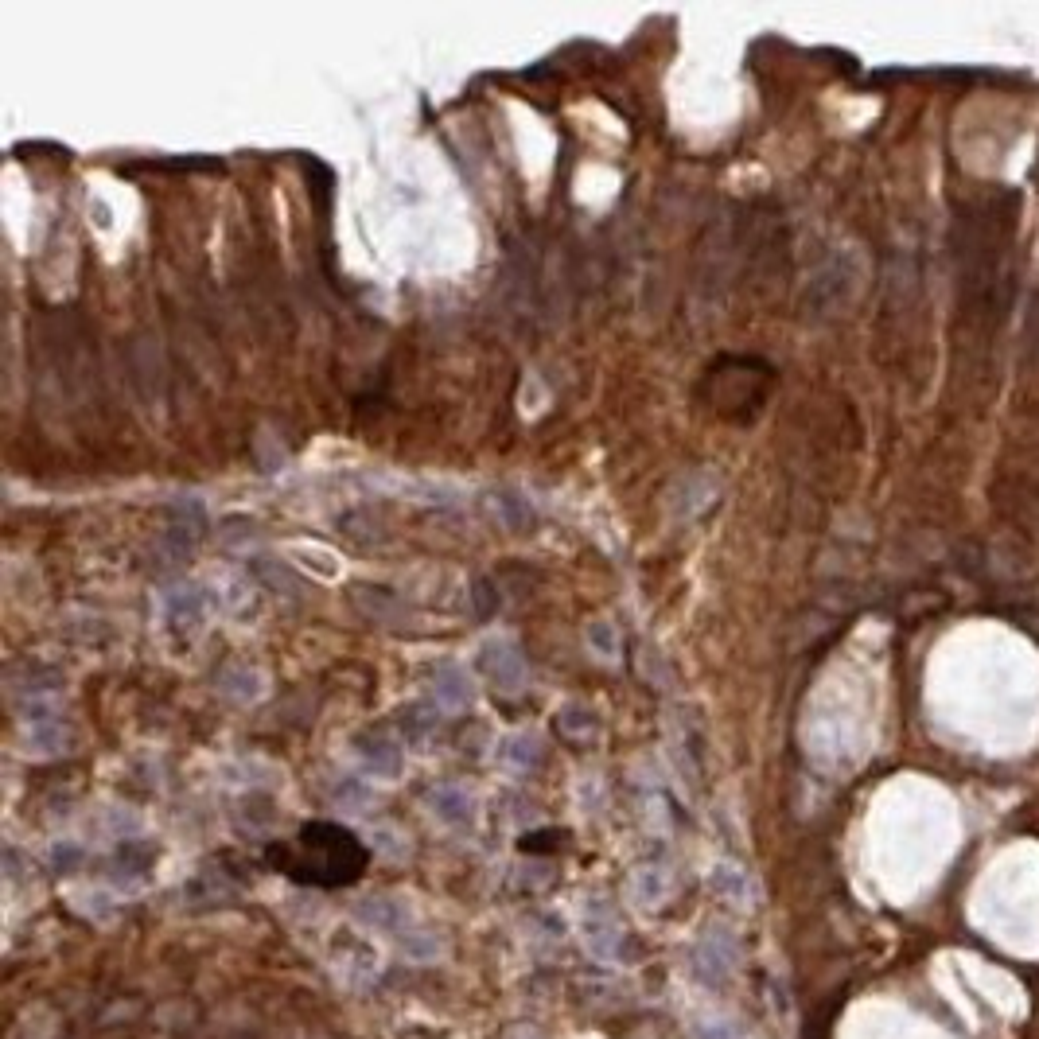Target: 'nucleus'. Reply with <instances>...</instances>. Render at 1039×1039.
Instances as JSON below:
<instances>
[{"label": "nucleus", "mask_w": 1039, "mask_h": 1039, "mask_svg": "<svg viewBox=\"0 0 1039 1039\" xmlns=\"http://www.w3.org/2000/svg\"><path fill=\"white\" fill-rule=\"evenodd\" d=\"M273 868L300 884H320V888H339L355 884L366 868V849L362 841L335 822H312L300 829L292 845H273L269 849Z\"/></svg>", "instance_id": "obj_1"}, {"label": "nucleus", "mask_w": 1039, "mask_h": 1039, "mask_svg": "<svg viewBox=\"0 0 1039 1039\" xmlns=\"http://www.w3.org/2000/svg\"><path fill=\"white\" fill-rule=\"evenodd\" d=\"M479 670L495 689H522L526 685V658L510 639H495L479 650Z\"/></svg>", "instance_id": "obj_2"}, {"label": "nucleus", "mask_w": 1039, "mask_h": 1039, "mask_svg": "<svg viewBox=\"0 0 1039 1039\" xmlns=\"http://www.w3.org/2000/svg\"><path fill=\"white\" fill-rule=\"evenodd\" d=\"M164 619L176 635H195L207 619V596L203 588H176L164 596Z\"/></svg>", "instance_id": "obj_3"}, {"label": "nucleus", "mask_w": 1039, "mask_h": 1039, "mask_svg": "<svg viewBox=\"0 0 1039 1039\" xmlns=\"http://www.w3.org/2000/svg\"><path fill=\"white\" fill-rule=\"evenodd\" d=\"M432 701L440 705V709H448V713H460L471 705V681L460 666H452V662H444V666H436L432 670Z\"/></svg>", "instance_id": "obj_4"}, {"label": "nucleus", "mask_w": 1039, "mask_h": 1039, "mask_svg": "<svg viewBox=\"0 0 1039 1039\" xmlns=\"http://www.w3.org/2000/svg\"><path fill=\"white\" fill-rule=\"evenodd\" d=\"M355 748H359V759L366 763V771H374V775H397L401 752H397L382 732H362L359 740H355Z\"/></svg>", "instance_id": "obj_5"}, {"label": "nucleus", "mask_w": 1039, "mask_h": 1039, "mask_svg": "<svg viewBox=\"0 0 1039 1039\" xmlns=\"http://www.w3.org/2000/svg\"><path fill=\"white\" fill-rule=\"evenodd\" d=\"M541 759V744L530 736V732H518V736H506L499 744V763L510 767V771H530Z\"/></svg>", "instance_id": "obj_6"}, {"label": "nucleus", "mask_w": 1039, "mask_h": 1039, "mask_svg": "<svg viewBox=\"0 0 1039 1039\" xmlns=\"http://www.w3.org/2000/svg\"><path fill=\"white\" fill-rule=\"evenodd\" d=\"M218 689L226 697H234V701H253V697H261V674L250 670V666H242V662H234V666H226L218 674Z\"/></svg>", "instance_id": "obj_7"}, {"label": "nucleus", "mask_w": 1039, "mask_h": 1039, "mask_svg": "<svg viewBox=\"0 0 1039 1039\" xmlns=\"http://www.w3.org/2000/svg\"><path fill=\"white\" fill-rule=\"evenodd\" d=\"M557 732L565 740H588L596 732V713L588 705H561L557 709Z\"/></svg>", "instance_id": "obj_8"}, {"label": "nucleus", "mask_w": 1039, "mask_h": 1039, "mask_svg": "<svg viewBox=\"0 0 1039 1039\" xmlns=\"http://www.w3.org/2000/svg\"><path fill=\"white\" fill-rule=\"evenodd\" d=\"M432 810H436L444 822H452V825L471 822V798H467L464 790H456V787H440V790H436V794H432Z\"/></svg>", "instance_id": "obj_9"}, {"label": "nucleus", "mask_w": 1039, "mask_h": 1039, "mask_svg": "<svg viewBox=\"0 0 1039 1039\" xmlns=\"http://www.w3.org/2000/svg\"><path fill=\"white\" fill-rule=\"evenodd\" d=\"M495 514L502 518V526H510V530H522V526L534 522V506H530V499H522V495H514V491L495 495Z\"/></svg>", "instance_id": "obj_10"}, {"label": "nucleus", "mask_w": 1039, "mask_h": 1039, "mask_svg": "<svg viewBox=\"0 0 1039 1039\" xmlns=\"http://www.w3.org/2000/svg\"><path fill=\"white\" fill-rule=\"evenodd\" d=\"M355 608H359L366 619L382 623V619H390L397 611V600L386 588H359V592H355Z\"/></svg>", "instance_id": "obj_11"}, {"label": "nucleus", "mask_w": 1039, "mask_h": 1039, "mask_svg": "<svg viewBox=\"0 0 1039 1039\" xmlns=\"http://www.w3.org/2000/svg\"><path fill=\"white\" fill-rule=\"evenodd\" d=\"M588 646H592V654H600V658H615V654H619V635H615V627L604 623V619H596V623L588 627Z\"/></svg>", "instance_id": "obj_12"}, {"label": "nucleus", "mask_w": 1039, "mask_h": 1039, "mask_svg": "<svg viewBox=\"0 0 1039 1039\" xmlns=\"http://www.w3.org/2000/svg\"><path fill=\"white\" fill-rule=\"evenodd\" d=\"M432 728V717H425V709L421 705H413V709H405L401 713V732L409 736V740H425Z\"/></svg>", "instance_id": "obj_13"}, {"label": "nucleus", "mask_w": 1039, "mask_h": 1039, "mask_svg": "<svg viewBox=\"0 0 1039 1039\" xmlns=\"http://www.w3.org/2000/svg\"><path fill=\"white\" fill-rule=\"evenodd\" d=\"M713 888H720L724 896H744V892H748V884H744V876H740L736 868H717Z\"/></svg>", "instance_id": "obj_14"}, {"label": "nucleus", "mask_w": 1039, "mask_h": 1039, "mask_svg": "<svg viewBox=\"0 0 1039 1039\" xmlns=\"http://www.w3.org/2000/svg\"><path fill=\"white\" fill-rule=\"evenodd\" d=\"M339 798H347V802H366V790H359L355 783H347V787H339Z\"/></svg>", "instance_id": "obj_15"}]
</instances>
